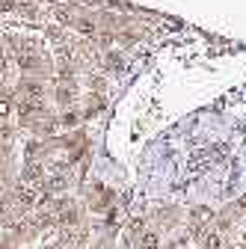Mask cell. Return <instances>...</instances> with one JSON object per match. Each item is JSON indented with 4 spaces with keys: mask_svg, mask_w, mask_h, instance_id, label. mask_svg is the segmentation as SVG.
<instances>
[{
    "mask_svg": "<svg viewBox=\"0 0 246 249\" xmlns=\"http://www.w3.org/2000/svg\"><path fill=\"white\" fill-rule=\"evenodd\" d=\"M213 220V211L211 208H196L190 213V234L193 237H208V226Z\"/></svg>",
    "mask_w": 246,
    "mask_h": 249,
    "instance_id": "cell-1",
    "label": "cell"
},
{
    "mask_svg": "<svg viewBox=\"0 0 246 249\" xmlns=\"http://www.w3.org/2000/svg\"><path fill=\"white\" fill-rule=\"evenodd\" d=\"M113 205V190L104 184H92V193H89V208L92 211H104Z\"/></svg>",
    "mask_w": 246,
    "mask_h": 249,
    "instance_id": "cell-2",
    "label": "cell"
},
{
    "mask_svg": "<svg viewBox=\"0 0 246 249\" xmlns=\"http://www.w3.org/2000/svg\"><path fill=\"white\" fill-rule=\"evenodd\" d=\"M45 80L42 77H21V83H18V92L21 95H27V98H33V101H42V95H45Z\"/></svg>",
    "mask_w": 246,
    "mask_h": 249,
    "instance_id": "cell-3",
    "label": "cell"
},
{
    "mask_svg": "<svg viewBox=\"0 0 246 249\" xmlns=\"http://www.w3.org/2000/svg\"><path fill=\"white\" fill-rule=\"evenodd\" d=\"M137 246H140V249H158V246H160V234H158V231H148V229H145V231L140 234Z\"/></svg>",
    "mask_w": 246,
    "mask_h": 249,
    "instance_id": "cell-4",
    "label": "cell"
},
{
    "mask_svg": "<svg viewBox=\"0 0 246 249\" xmlns=\"http://www.w3.org/2000/svg\"><path fill=\"white\" fill-rule=\"evenodd\" d=\"M122 66H125V62H122V53H116V51L101 59V69H104V71H119Z\"/></svg>",
    "mask_w": 246,
    "mask_h": 249,
    "instance_id": "cell-5",
    "label": "cell"
},
{
    "mask_svg": "<svg viewBox=\"0 0 246 249\" xmlns=\"http://www.w3.org/2000/svg\"><path fill=\"white\" fill-rule=\"evenodd\" d=\"M223 246H226V237H223L220 231H211V234L202 240V246H199V249H223Z\"/></svg>",
    "mask_w": 246,
    "mask_h": 249,
    "instance_id": "cell-6",
    "label": "cell"
},
{
    "mask_svg": "<svg viewBox=\"0 0 246 249\" xmlns=\"http://www.w3.org/2000/svg\"><path fill=\"white\" fill-rule=\"evenodd\" d=\"M15 107H12V98H9V92H3V95H0V122L3 119H9V113H12Z\"/></svg>",
    "mask_w": 246,
    "mask_h": 249,
    "instance_id": "cell-7",
    "label": "cell"
},
{
    "mask_svg": "<svg viewBox=\"0 0 246 249\" xmlns=\"http://www.w3.org/2000/svg\"><path fill=\"white\" fill-rule=\"evenodd\" d=\"M101 107H104V98H101V95H89V107H86V116L98 113Z\"/></svg>",
    "mask_w": 246,
    "mask_h": 249,
    "instance_id": "cell-8",
    "label": "cell"
},
{
    "mask_svg": "<svg viewBox=\"0 0 246 249\" xmlns=\"http://www.w3.org/2000/svg\"><path fill=\"white\" fill-rule=\"evenodd\" d=\"M92 249H104V243H98V246H92Z\"/></svg>",
    "mask_w": 246,
    "mask_h": 249,
    "instance_id": "cell-9",
    "label": "cell"
},
{
    "mask_svg": "<svg viewBox=\"0 0 246 249\" xmlns=\"http://www.w3.org/2000/svg\"><path fill=\"white\" fill-rule=\"evenodd\" d=\"M243 249H246V234H243Z\"/></svg>",
    "mask_w": 246,
    "mask_h": 249,
    "instance_id": "cell-10",
    "label": "cell"
}]
</instances>
